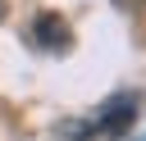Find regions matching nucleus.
I'll return each mask as SVG.
<instances>
[{
  "label": "nucleus",
  "instance_id": "nucleus-1",
  "mask_svg": "<svg viewBox=\"0 0 146 141\" xmlns=\"http://www.w3.org/2000/svg\"><path fill=\"white\" fill-rule=\"evenodd\" d=\"M23 36H27V45H32V50H41V55H64V50L73 45L68 18H64V14H55V9H41Z\"/></svg>",
  "mask_w": 146,
  "mask_h": 141
},
{
  "label": "nucleus",
  "instance_id": "nucleus-2",
  "mask_svg": "<svg viewBox=\"0 0 146 141\" xmlns=\"http://www.w3.org/2000/svg\"><path fill=\"white\" fill-rule=\"evenodd\" d=\"M132 114H137V96H114V100H110V109L96 118V132L123 136V132H128V123H132Z\"/></svg>",
  "mask_w": 146,
  "mask_h": 141
},
{
  "label": "nucleus",
  "instance_id": "nucleus-3",
  "mask_svg": "<svg viewBox=\"0 0 146 141\" xmlns=\"http://www.w3.org/2000/svg\"><path fill=\"white\" fill-rule=\"evenodd\" d=\"M114 5H119V9H137L141 0H114Z\"/></svg>",
  "mask_w": 146,
  "mask_h": 141
}]
</instances>
